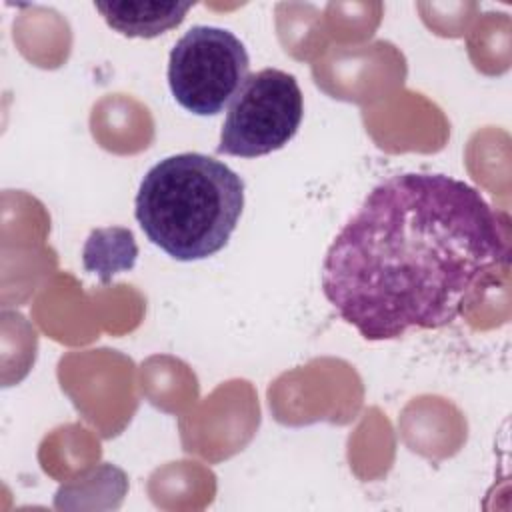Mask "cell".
Here are the masks:
<instances>
[{
  "label": "cell",
  "instance_id": "4",
  "mask_svg": "<svg viewBox=\"0 0 512 512\" xmlns=\"http://www.w3.org/2000/svg\"><path fill=\"white\" fill-rule=\"evenodd\" d=\"M302 116L298 80L284 70L264 68L250 74L232 98L216 152L240 158L276 152L296 136Z\"/></svg>",
  "mask_w": 512,
  "mask_h": 512
},
{
  "label": "cell",
  "instance_id": "6",
  "mask_svg": "<svg viewBox=\"0 0 512 512\" xmlns=\"http://www.w3.org/2000/svg\"><path fill=\"white\" fill-rule=\"evenodd\" d=\"M136 256L138 246L134 234L122 226H108L90 232L82 250V264L86 272L100 276L108 284L112 276L134 268Z\"/></svg>",
  "mask_w": 512,
  "mask_h": 512
},
{
  "label": "cell",
  "instance_id": "5",
  "mask_svg": "<svg viewBox=\"0 0 512 512\" xmlns=\"http://www.w3.org/2000/svg\"><path fill=\"white\" fill-rule=\"evenodd\" d=\"M194 2L176 0H108L94 2L106 24L128 38H156L180 26Z\"/></svg>",
  "mask_w": 512,
  "mask_h": 512
},
{
  "label": "cell",
  "instance_id": "1",
  "mask_svg": "<svg viewBox=\"0 0 512 512\" xmlns=\"http://www.w3.org/2000/svg\"><path fill=\"white\" fill-rule=\"evenodd\" d=\"M508 254L498 212L474 186L404 172L376 184L338 230L320 286L364 340H394L452 324Z\"/></svg>",
  "mask_w": 512,
  "mask_h": 512
},
{
  "label": "cell",
  "instance_id": "3",
  "mask_svg": "<svg viewBox=\"0 0 512 512\" xmlns=\"http://www.w3.org/2000/svg\"><path fill=\"white\" fill-rule=\"evenodd\" d=\"M250 72L242 40L220 26H192L168 58L174 100L196 116H214L232 102Z\"/></svg>",
  "mask_w": 512,
  "mask_h": 512
},
{
  "label": "cell",
  "instance_id": "2",
  "mask_svg": "<svg viewBox=\"0 0 512 512\" xmlns=\"http://www.w3.org/2000/svg\"><path fill=\"white\" fill-rule=\"evenodd\" d=\"M244 208V180L224 162L182 152L156 162L142 178L134 216L146 238L180 262L220 252Z\"/></svg>",
  "mask_w": 512,
  "mask_h": 512
}]
</instances>
